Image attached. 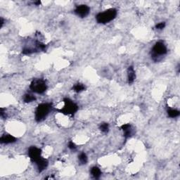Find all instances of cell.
<instances>
[{
    "label": "cell",
    "instance_id": "6da1fadb",
    "mask_svg": "<svg viewBox=\"0 0 180 180\" xmlns=\"http://www.w3.org/2000/svg\"><path fill=\"white\" fill-rule=\"evenodd\" d=\"M52 106L49 103H42L38 105L35 110V120L37 123L43 121L49 112L51 110Z\"/></svg>",
    "mask_w": 180,
    "mask_h": 180
},
{
    "label": "cell",
    "instance_id": "7a4b0ae2",
    "mask_svg": "<svg viewBox=\"0 0 180 180\" xmlns=\"http://www.w3.org/2000/svg\"><path fill=\"white\" fill-rule=\"evenodd\" d=\"M117 13V10L115 9H107L104 12L99 13L96 16V20L98 23L106 24L115 18Z\"/></svg>",
    "mask_w": 180,
    "mask_h": 180
},
{
    "label": "cell",
    "instance_id": "3957f363",
    "mask_svg": "<svg viewBox=\"0 0 180 180\" xmlns=\"http://www.w3.org/2000/svg\"><path fill=\"white\" fill-rule=\"evenodd\" d=\"M63 102H64V106L59 111L66 115H74L75 114L78 110V106L68 98L63 99Z\"/></svg>",
    "mask_w": 180,
    "mask_h": 180
},
{
    "label": "cell",
    "instance_id": "277c9868",
    "mask_svg": "<svg viewBox=\"0 0 180 180\" xmlns=\"http://www.w3.org/2000/svg\"><path fill=\"white\" fill-rule=\"evenodd\" d=\"M30 89L32 92L37 94H43L47 90V85L44 80L41 79H34L30 83Z\"/></svg>",
    "mask_w": 180,
    "mask_h": 180
},
{
    "label": "cell",
    "instance_id": "5b68a950",
    "mask_svg": "<svg viewBox=\"0 0 180 180\" xmlns=\"http://www.w3.org/2000/svg\"><path fill=\"white\" fill-rule=\"evenodd\" d=\"M152 56L153 59L162 56H164L168 52V49L165 45V44L162 41H158L152 49Z\"/></svg>",
    "mask_w": 180,
    "mask_h": 180
},
{
    "label": "cell",
    "instance_id": "8992f818",
    "mask_svg": "<svg viewBox=\"0 0 180 180\" xmlns=\"http://www.w3.org/2000/svg\"><path fill=\"white\" fill-rule=\"evenodd\" d=\"M90 12V8L87 5L82 4L77 6L75 9V13L80 18H85L89 15Z\"/></svg>",
    "mask_w": 180,
    "mask_h": 180
},
{
    "label": "cell",
    "instance_id": "52a82bcc",
    "mask_svg": "<svg viewBox=\"0 0 180 180\" xmlns=\"http://www.w3.org/2000/svg\"><path fill=\"white\" fill-rule=\"evenodd\" d=\"M41 151L36 146H31L28 150V156L32 162H36L38 159H40L41 156Z\"/></svg>",
    "mask_w": 180,
    "mask_h": 180
},
{
    "label": "cell",
    "instance_id": "ba28073f",
    "mask_svg": "<svg viewBox=\"0 0 180 180\" xmlns=\"http://www.w3.org/2000/svg\"><path fill=\"white\" fill-rule=\"evenodd\" d=\"M17 141V139L13 135L9 134H5L2 135L0 138V142L3 144H13Z\"/></svg>",
    "mask_w": 180,
    "mask_h": 180
},
{
    "label": "cell",
    "instance_id": "9c48e42d",
    "mask_svg": "<svg viewBox=\"0 0 180 180\" xmlns=\"http://www.w3.org/2000/svg\"><path fill=\"white\" fill-rule=\"evenodd\" d=\"M121 129L124 132V137L125 140L131 137L133 134V129L130 124H124L121 126Z\"/></svg>",
    "mask_w": 180,
    "mask_h": 180
},
{
    "label": "cell",
    "instance_id": "30bf717a",
    "mask_svg": "<svg viewBox=\"0 0 180 180\" xmlns=\"http://www.w3.org/2000/svg\"><path fill=\"white\" fill-rule=\"evenodd\" d=\"M35 163L36 165H37L39 173H41V172L44 171V170H46V168H47L49 164L48 160L45 158H43L42 157H41L40 159H38L37 161L35 162Z\"/></svg>",
    "mask_w": 180,
    "mask_h": 180
},
{
    "label": "cell",
    "instance_id": "8fae6325",
    "mask_svg": "<svg viewBox=\"0 0 180 180\" xmlns=\"http://www.w3.org/2000/svg\"><path fill=\"white\" fill-rule=\"evenodd\" d=\"M127 78H128V83L129 85L132 84L136 79V73L133 66H129L127 69Z\"/></svg>",
    "mask_w": 180,
    "mask_h": 180
},
{
    "label": "cell",
    "instance_id": "7c38bea8",
    "mask_svg": "<svg viewBox=\"0 0 180 180\" xmlns=\"http://www.w3.org/2000/svg\"><path fill=\"white\" fill-rule=\"evenodd\" d=\"M90 173L94 178L96 179L100 178V177L101 175V170L99 169V168L96 167V166H95V167L92 168V169H91V170H90Z\"/></svg>",
    "mask_w": 180,
    "mask_h": 180
},
{
    "label": "cell",
    "instance_id": "4fadbf2b",
    "mask_svg": "<svg viewBox=\"0 0 180 180\" xmlns=\"http://www.w3.org/2000/svg\"><path fill=\"white\" fill-rule=\"evenodd\" d=\"M167 113H168V115L169 116V117L172 118L178 117V116L180 115L179 110H176V109H168Z\"/></svg>",
    "mask_w": 180,
    "mask_h": 180
},
{
    "label": "cell",
    "instance_id": "5bb4252c",
    "mask_svg": "<svg viewBox=\"0 0 180 180\" xmlns=\"http://www.w3.org/2000/svg\"><path fill=\"white\" fill-rule=\"evenodd\" d=\"M85 86L84 84H82V83H77V84L75 85L73 87V90L74 92H75L77 93H80L82 92V91L85 90Z\"/></svg>",
    "mask_w": 180,
    "mask_h": 180
},
{
    "label": "cell",
    "instance_id": "9a60e30c",
    "mask_svg": "<svg viewBox=\"0 0 180 180\" xmlns=\"http://www.w3.org/2000/svg\"><path fill=\"white\" fill-rule=\"evenodd\" d=\"M78 160L79 162L81 165H85L87 164L88 162V158L87 156V155L85 153H81L79 156H78Z\"/></svg>",
    "mask_w": 180,
    "mask_h": 180
},
{
    "label": "cell",
    "instance_id": "2e32d148",
    "mask_svg": "<svg viewBox=\"0 0 180 180\" xmlns=\"http://www.w3.org/2000/svg\"><path fill=\"white\" fill-rule=\"evenodd\" d=\"M36 100V97L35 96H33L32 95H30V94H26L23 96V101L26 103H30V102H32Z\"/></svg>",
    "mask_w": 180,
    "mask_h": 180
},
{
    "label": "cell",
    "instance_id": "e0dca14e",
    "mask_svg": "<svg viewBox=\"0 0 180 180\" xmlns=\"http://www.w3.org/2000/svg\"><path fill=\"white\" fill-rule=\"evenodd\" d=\"M99 129H100L102 132L108 133L109 131V124L106 123H101L100 126H99Z\"/></svg>",
    "mask_w": 180,
    "mask_h": 180
},
{
    "label": "cell",
    "instance_id": "ac0fdd59",
    "mask_svg": "<svg viewBox=\"0 0 180 180\" xmlns=\"http://www.w3.org/2000/svg\"><path fill=\"white\" fill-rule=\"evenodd\" d=\"M166 26V24L165 22H160V23H158L156 26V28L157 30H163L165 28V27Z\"/></svg>",
    "mask_w": 180,
    "mask_h": 180
},
{
    "label": "cell",
    "instance_id": "d6986e66",
    "mask_svg": "<svg viewBox=\"0 0 180 180\" xmlns=\"http://www.w3.org/2000/svg\"><path fill=\"white\" fill-rule=\"evenodd\" d=\"M68 148H70L71 150H75V149H76L77 146L73 142H70L68 143Z\"/></svg>",
    "mask_w": 180,
    "mask_h": 180
},
{
    "label": "cell",
    "instance_id": "ffe728a7",
    "mask_svg": "<svg viewBox=\"0 0 180 180\" xmlns=\"http://www.w3.org/2000/svg\"><path fill=\"white\" fill-rule=\"evenodd\" d=\"M4 19L1 18H0V23H1V25H0V27H2V26H3V25H4Z\"/></svg>",
    "mask_w": 180,
    "mask_h": 180
},
{
    "label": "cell",
    "instance_id": "44dd1931",
    "mask_svg": "<svg viewBox=\"0 0 180 180\" xmlns=\"http://www.w3.org/2000/svg\"><path fill=\"white\" fill-rule=\"evenodd\" d=\"M35 3V4H36L37 5V6H39V5H40V4H41V2L40 1H37V2H34Z\"/></svg>",
    "mask_w": 180,
    "mask_h": 180
}]
</instances>
